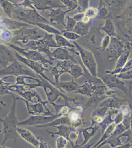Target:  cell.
Returning a JSON list of instances; mask_svg holds the SVG:
<instances>
[{"label": "cell", "mask_w": 132, "mask_h": 148, "mask_svg": "<svg viewBox=\"0 0 132 148\" xmlns=\"http://www.w3.org/2000/svg\"><path fill=\"white\" fill-rule=\"evenodd\" d=\"M100 127V126L99 125H94L89 127L88 128L80 130L79 133H82L83 140L82 143L79 145L82 146L86 144L89 140H90L91 138H92L96 134V133H97Z\"/></svg>", "instance_id": "cell-6"}, {"label": "cell", "mask_w": 132, "mask_h": 148, "mask_svg": "<svg viewBox=\"0 0 132 148\" xmlns=\"http://www.w3.org/2000/svg\"><path fill=\"white\" fill-rule=\"evenodd\" d=\"M25 73H27V70L16 58L7 67L0 69V76H6L8 77L20 76Z\"/></svg>", "instance_id": "cell-3"}, {"label": "cell", "mask_w": 132, "mask_h": 148, "mask_svg": "<svg viewBox=\"0 0 132 148\" xmlns=\"http://www.w3.org/2000/svg\"><path fill=\"white\" fill-rule=\"evenodd\" d=\"M40 144L37 148H49L50 147L49 146V144L45 141L44 139L40 137Z\"/></svg>", "instance_id": "cell-12"}, {"label": "cell", "mask_w": 132, "mask_h": 148, "mask_svg": "<svg viewBox=\"0 0 132 148\" xmlns=\"http://www.w3.org/2000/svg\"><path fill=\"white\" fill-rule=\"evenodd\" d=\"M16 132L19 136L27 143L36 148L39 146L40 144V137L36 136L30 130L18 126L16 128Z\"/></svg>", "instance_id": "cell-4"}, {"label": "cell", "mask_w": 132, "mask_h": 148, "mask_svg": "<svg viewBox=\"0 0 132 148\" xmlns=\"http://www.w3.org/2000/svg\"><path fill=\"white\" fill-rule=\"evenodd\" d=\"M2 130H0V133H2Z\"/></svg>", "instance_id": "cell-17"}, {"label": "cell", "mask_w": 132, "mask_h": 148, "mask_svg": "<svg viewBox=\"0 0 132 148\" xmlns=\"http://www.w3.org/2000/svg\"><path fill=\"white\" fill-rule=\"evenodd\" d=\"M0 147H1V146H0Z\"/></svg>", "instance_id": "cell-18"}, {"label": "cell", "mask_w": 132, "mask_h": 148, "mask_svg": "<svg viewBox=\"0 0 132 148\" xmlns=\"http://www.w3.org/2000/svg\"><path fill=\"white\" fill-rule=\"evenodd\" d=\"M70 144L72 148H91L94 145V143H93L90 144H86L85 145H82V146L79 145L77 143H70Z\"/></svg>", "instance_id": "cell-11"}, {"label": "cell", "mask_w": 132, "mask_h": 148, "mask_svg": "<svg viewBox=\"0 0 132 148\" xmlns=\"http://www.w3.org/2000/svg\"><path fill=\"white\" fill-rule=\"evenodd\" d=\"M0 148H8V147H5V146H1V147H0Z\"/></svg>", "instance_id": "cell-16"}, {"label": "cell", "mask_w": 132, "mask_h": 148, "mask_svg": "<svg viewBox=\"0 0 132 148\" xmlns=\"http://www.w3.org/2000/svg\"><path fill=\"white\" fill-rule=\"evenodd\" d=\"M2 10H1V7H0V16H2Z\"/></svg>", "instance_id": "cell-15"}, {"label": "cell", "mask_w": 132, "mask_h": 148, "mask_svg": "<svg viewBox=\"0 0 132 148\" xmlns=\"http://www.w3.org/2000/svg\"><path fill=\"white\" fill-rule=\"evenodd\" d=\"M61 125H70V121L68 117H62V118L58 119L57 120H54L53 121H51L50 123H48L45 125H38V126H35L36 127L39 128H44L47 127H50V126H55Z\"/></svg>", "instance_id": "cell-9"}, {"label": "cell", "mask_w": 132, "mask_h": 148, "mask_svg": "<svg viewBox=\"0 0 132 148\" xmlns=\"http://www.w3.org/2000/svg\"><path fill=\"white\" fill-rule=\"evenodd\" d=\"M13 98V101L10 107V112L3 119L0 118V121L3 126V145H4L8 140H16L17 135L16 128L18 127L19 121L17 118L16 98L12 93L10 94Z\"/></svg>", "instance_id": "cell-1"}, {"label": "cell", "mask_w": 132, "mask_h": 148, "mask_svg": "<svg viewBox=\"0 0 132 148\" xmlns=\"http://www.w3.org/2000/svg\"><path fill=\"white\" fill-rule=\"evenodd\" d=\"M58 116H32L26 120L19 121L18 126H38L45 125L53 121Z\"/></svg>", "instance_id": "cell-2"}, {"label": "cell", "mask_w": 132, "mask_h": 148, "mask_svg": "<svg viewBox=\"0 0 132 148\" xmlns=\"http://www.w3.org/2000/svg\"><path fill=\"white\" fill-rule=\"evenodd\" d=\"M13 38L12 31L8 30L4 26L0 24V43L6 44L11 43Z\"/></svg>", "instance_id": "cell-8"}, {"label": "cell", "mask_w": 132, "mask_h": 148, "mask_svg": "<svg viewBox=\"0 0 132 148\" xmlns=\"http://www.w3.org/2000/svg\"><path fill=\"white\" fill-rule=\"evenodd\" d=\"M0 5L2 10L7 15V17L12 18L14 11L18 5L10 1L1 0L0 1Z\"/></svg>", "instance_id": "cell-7"}, {"label": "cell", "mask_w": 132, "mask_h": 148, "mask_svg": "<svg viewBox=\"0 0 132 148\" xmlns=\"http://www.w3.org/2000/svg\"><path fill=\"white\" fill-rule=\"evenodd\" d=\"M68 143V140L64 137L57 136L56 138V148H66Z\"/></svg>", "instance_id": "cell-10"}, {"label": "cell", "mask_w": 132, "mask_h": 148, "mask_svg": "<svg viewBox=\"0 0 132 148\" xmlns=\"http://www.w3.org/2000/svg\"><path fill=\"white\" fill-rule=\"evenodd\" d=\"M15 59L8 46L0 43V65L5 68L13 62Z\"/></svg>", "instance_id": "cell-5"}, {"label": "cell", "mask_w": 132, "mask_h": 148, "mask_svg": "<svg viewBox=\"0 0 132 148\" xmlns=\"http://www.w3.org/2000/svg\"><path fill=\"white\" fill-rule=\"evenodd\" d=\"M0 105L2 107H6V104L1 99H0Z\"/></svg>", "instance_id": "cell-14"}, {"label": "cell", "mask_w": 132, "mask_h": 148, "mask_svg": "<svg viewBox=\"0 0 132 148\" xmlns=\"http://www.w3.org/2000/svg\"><path fill=\"white\" fill-rule=\"evenodd\" d=\"M115 148H132V144L131 143H126L122 145H120L119 146L116 147Z\"/></svg>", "instance_id": "cell-13"}]
</instances>
